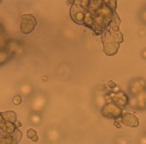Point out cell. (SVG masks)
Returning a JSON list of instances; mask_svg holds the SVG:
<instances>
[{"label": "cell", "instance_id": "cell-1", "mask_svg": "<svg viewBox=\"0 0 146 144\" xmlns=\"http://www.w3.org/2000/svg\"><path fill=\"white\" fill-rule=\"evenodd\" d=\"M116 1H75L70 8V17L77 24L92 30L96 35H100L110 24L120 21L115 10Z\"/></svg>", "mask_w": 146, "mask_h": 144}, {"label": "cell", "instance_id": "cell-2", "mask_svg": "<svg viewBox=\"0 0 146 144\" xmlns=\"http://www.w3.org/2000/svg\"><path fill=\"white\" fill-rule=\"evenodd\" d=\"M21 126L15 112H0V144H18L22 137Z\"/></svg>", "mask_w": 146, "mask_h": 144}, {"label": "cell", "instance_id": "cell-3", "mask_svg": "<svg viewBox=\"0 0 146 144\" xmlns=\"http://www.w3.org/2000/svg\"><path fill=\"white\" fill-rule=\"evenodd\" d=\"M113 31V32L108 30H106L102 35V41L104 46V52L107 55L115 54L119 47V44L123 41V35L120 31Z\"/></svg>", "mask_w": 146, "mask_h": 144}, {"label": "cell", "instance_id": "cell-4", "mask_svg": "<svg viewBox=\"0 0 146 144\" xmlns=\"http://www.w3.org/2000/svg\"><path fill=\"white\" fill-rule=\"evenodd\" d=\"M13 52L11 49V40L9 37L3 26L0 24V64L7 61Z\"/></svg>", "mask_w": 146, "mask_h": 144}, {"label": "cell", "instance_id": "cell-5", "mask_svg": "<svg viewBox=\"0 0 146 144\" xmlns=\"http://www.w3.org/2000/svg\"><path fill=\"white\" fill-rule=\"evenodd\" d=\"M22 20L20 26L21 31L23 34L30 33L35 28L36 21L35 17L30 14H24L22 16Z\"/></svg>", "mask_w": 146, "mask_h": 144}, {"label": "cell", "instance_id": "cell-6", "mask_svg": "<svg viewBox=\"0 0 146 144\" xmlns=\"http://www.w3.org/2000/svg\"><path fill=\"white\" fill-rule=\"evenodd\" d=\"M121 122L125 126L136 127L139 125L137 118L130 113H124L121 115Z\"/></svg>", "mask_w": 146, "mask_h": 144}, {"label": "cell", "instance_id": "cell-7", "mask_svg": "<svg viewBox=\"0 0 146 144\" xmlns=\"http://www.w3.org/2000/svg\"><path fill=\"white\" fill-rule=\"evenodd\" d=\"M21 101H22V98L19 95L15 96L13 100V102L15 105H19L21 102Z\"/></svg>", "mask_w": 146, "mask_h": 144}, {"label": "cell", "instance_id": "cell-8", "mask_svg": "<svg viewBox=\"0 0 146 144\" xmlns=\"http://www.w3.org/2000/svg\"><path fill=\"white\" fill-rule=\"evenodd\" d=\"M27 134V136L29 138H32L34 136H35L36 135V132L34 130H33L32 129H30L28 130Z\"/></svg>", "mask_w": 146, "mask_h": 144}]
</instances>
